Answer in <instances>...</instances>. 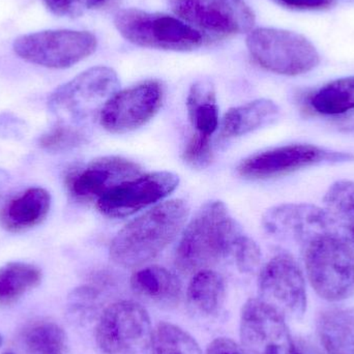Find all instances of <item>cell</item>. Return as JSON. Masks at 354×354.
<instances>
[{
	"instance_id": "f1b7e54d",
	"label": "cell",
	"mask_w": 354,
	"mask_h": 354,
	"mask_svg": "<svg viewBox=\"0 0 354 354\" xmlns=\"http://www.w3.org/2000/svg\"><path fill=\"white\" fill-rule=\"evenodd\" d=\"M181 159L189 167L195 169L208 167L214 160L212 137L194 132L185 143Z\"/></svg>"
},
{
	"instance_id": "74e56055",
	"label": "cell",
	"mask_w": 354,
	"mask_h": 354,
	"mask_svg": "<svg viewBox=\"0 0 354 354\" xmlns=\"http://www.w3.org/2000/svg\"><path fill=\"white\" fill-rule=\"evenodd\" d=\"M351 233H353V239H354V228H353V232H351Z\"/></svg>"
},
{
	"instance_id": "d4e9b609",
	"label": "cell",
	"mask_w": 354,
	"mask_h": 354,
	"mask_svg": "<svg viewBox=\"0 0 354 354\" xmlns=\"http://www.w3.org/2000/svg\"><path fill=\"white\" fill-rule=\"evenodd\" d=\"M308 105L324 115H340L354 110V76L338 79L316 91Z\"/></svg>"
},
{
	"instance_id": "e575fe53",
	"label": "cell",
	"mask_w": 354,
	"mask_h": 354,
	"mask_svg": "<svg viewBox=\"0 0 354 354\" xmlns=\"http://www.w3.org/2000/svg\"><path fill=\"white\" fill-rule=\"evenodd\" d=\"M287 354H324L315 345L305 339H295L291 340Z\"/></svg>"
},
{
	"instance_id": "5b68a950",
	"label": "cell",
	"mask_w": 354,
	"mask_h": 354,
	"mask_svg": "<svg viewBox=\"0 0 354 354\" xmlns=\"http://www.w3.org/2000/svg\"><path fill=\"white\" fill-rule=\"evenodd\" d=\"M252 57L262 68L276 74L297 76L319 64L313 44L304 35L276 28H258L247 39Z\"/></svg>"
},
{
	"instance_id": "30bf717a",
	"label": "cell",
	"mask_w": 354,
	"mask_h": 354,
	"mask_svg": "<svg viewBox=\"0 0 354 354\" xmlns=\"http://www.w3.org/2000/svg\"><path fill=\"white\" fill-rule=\"evenodd\" d=\"M260 299L284 318L299 319L307 309L303 272L295 258L279 254L262 268L259 276Z\"/></svg>"
},
{
	"instance_id": "7a4b0ae2",
	"label": "cell",
	"mask_w": 354,
	"mask_h": 354,
	"mask_svg": "<svg viewBox=\"0 0 354 354\" xmlns=\"http://www.w3.org/2000/svg\"><path fill=\"white\" fill-rule=\"evenodd\" d=\"M241 226L222 201H209L196 212L181 235L174 264L185 274H195L232 255Z\"/></svg>"
},
{
	"instance_id": "9a60e30c",
	"label": "cell",
	"mask_w": 354,
	"mask_h": 354,
	"mask_svg": "<svg viewBox=\"0 0 354 354\" xmlns=\"http://www.w3.org/2000/svg\"><path fill=\"white\" fill-rule=\"evenodd\" d=\"M142 174V168L122 157H102L74 168L66 176L71 195L81 202H95L124 181Z\"/></svg>"
},
{
	"instance_id": "9c48e42d",
	"label": "cell",
	"mask_w": 354,
	"mask_h": 354,
	"mask_svg": "<svg viewBox=\"0 0 354 354\" xmlns=\"http://www.w3.org/2000/svg\"><path fill=\"white\" fill-rule=\"evenodd\" d=\"M169 3L179 18L216 37L249 32L255 24L253 10L243 0H169Z\"/></svg>"
},
{
	"instance_id": "836d02e7",
	"label": "cell",
	"mask_w": 354,
	"mask_h": 354,
	"mask_svg": "<svg viewBox=\"0 0 354 354\" xmlns=\"http://www.w3.org/2000/svg\"><path fill=\"white\" fill-rule=\"evenodd\" d=\"M206 354H247L243 347L231 339L218 338L208 345Z\"/></svg>"
},
{
	"instance_id": "cb8c5ba5",
	"label": "cell",
	"mask_w": 354,
	"mask_h": 354,
	"mask_svg": "<svg viewBox=\"0 0 354 354\" xmlns=\"http://www.w3.org/2000/svg\"><path fill=\"white\" fill-rule=\"evenodd\" d=\"M41 270L25 262H10L0 268V306H12L39 286Z\"/></svg>"
},
{
	"instance_id": "7402d4cb",
	"label": "cell",
	"mask_w": 354,
	"mask_h": 354,
	"mask_svg": "<svg viewBox=\"0 0 354 354\" xmlns=\"http://www.w3.org/2000/svg\"><path fill=\"white\" fill-rule=\"evenodd\" d=\"M320 342L328 354H354V310L332 308L320 314Z\"/></svg>"
},
{
	"instance_id": "d6986e66",
	"label": "cell",
	"mask_w": 354,
	"mask_h": 354,
	"mask_svg": "<svg viewBox=\"0 0 354 354\" xmlns=\"http://www.w3.org/2000/svg\"><path fill=\"white\" fill-rule=\"evenodd\" d=\"M280 110L270 100L259 99L237 107L225 113L220 126L222 140L237 138L272 124L278 118Z\"/></svg>"
},
{
	"instance_id": "d590c367",
	"label": "cell",
	"mask_w": 354,
	"mask_h": 354,
	"mask_svg": "<svg viewBox=\"0 0 354 354\" xmlns=\"http://www.w3.org/2000/svg\"><path fill=\"white\" fill-rule=\"evenodd\" d=\"M1 354H16V353L12 349H8V351H4Z\"/></svg>"
},
{
	"instance_id": "ac0fdd59",
	"label": "cell",
	"mask_w": 354,
	"mask_h": 354,
	"mask_svg": "<svg viewBox=\"0 0 354 354\" xmlns=\"http://www.w3.org/2000/svg\"><path fill=\"white\" fill-rule=\"evenodd\" d=\"M51 207V196L43 187H30L6 204L0 212L2 227L21 232L41 224Z\"/></svg>"
},
{
	"instance_id": "8992f818",
	"label": "cell",
	"mask_w": 354,
	"mask_h": 354,
	"mask_svg": "<svg viewBox=\"0 0 354 354\" xmlns=\"http://www.w3.org/2000/svg\"><path fill=\"white\" fill-rule=\"evenodd\" d=\"M153 330L145 308L122 299L104 309L95 328V340L105 354H145L151 348Z\"/></svg>"
},
{
	"instance_id": "e0dca14e",
	"label": "cell",
	"mask_w": 354,
	"mask_h": 354,
	"mask_svg": "<svg viewBox=\"0 0 354 354\" xmlns=\"http://www.w3.org/2000/svg\"><path fill=\"white\" fill-rule=\"evenodd\" d=\"M131 288L139 299L162 309L176 308L183 295L179 279L162 266H147L135 272Z\"/></svg>"
},
{
	"instance_id": "52a82bcc",
	"label": "cell",
	"mask_w": 354,
	"mask_h": 354,
	"mask_svg": "<svg viewBox=\"0 0 354 354\" xmlns=\"http://www.w3.org/2000/svg\"><path fill=\"white\" fill-rule=\"evenodd\" d=\"M120 88L118 74L107 66H95L58 87L49 99L54 112L72 122H82L101 113Z\"/></svg>"
},
{
	"instance_id": "6da1fadb",
	"label": "cell",
	"mask_w": 354,
	"mask_h": 354,
	"mask_svg": "<svg viewBox=\"0 0 354 354\" xmlns=\"http://www.w3.org/2000/svg\"><path fill=\"white\" fill-rule=\"evenodd\" d=\"M189 214L185 200L158 204L116 234L110 245V258L122 268H138L149 263L176 239Z\"/></svg>"
},
{
	"instance_id": "3957f363",
	"label": "cell",
	"mask_w": 354,
	"mask_h": 354,
	"mask_svg": "<svg viewBox=\"0 0 354 354\" xmlns=\"http://www.w3.org/2000/svg\"><path fill=\"white\" fill-rule=\"evenodd\" d=\"M308 278L314 290L328 301L354 295V249L336 233L318 237L305 248Z\"/></svg>"
},
{
	"instance_id": "1f68e13d",
	"label": "cell",
	"mask_w": 354,
	"mask_h": 354,
	"mask_svg": "<svg viewBox=\"0 0 354 354\" xmlns=\"http://www.w3.org/2000/svg\"><path fill=\"white\" fill-rule=\"evenodd\" d=\"M53 14L60 17H78L88 10L99 8L105 0H43Z\"/></svg>"
},
{
	"instance_id": "4fadbf2b",
	"label": "cell",
	"mask_w": 354,
	"mask_h": 354,
	"mask_svg": "<svg viewBox=\"0 0 354 354\" xmlns=\"http://www.w3.org/2000/svg\"><path fill=\"white\" fill-rule=\"evenodd\" d=\"M179 178L172 172L141 174L124 181L100 198L97 207L109 218H127L169 196L178 187Z\"/></svg>"
},
{
	"instance_id": "d6a6232c",
	"label": "cell",
	"mask_w": 354,
	"mask_h": 354,
	"mask_svg": "<svg viewBox=\"0 0 354 354\" xmlns=\"http://www.w3.org/2000/svg\"><path fill=\"white\" fill-rule=\"evenodd\" d=\"M279 6L291 10H320L330 8L335 0H272Z\"/></svg>"
},
{
	"instance_id": "44dd1931",
	"label": "cell",
	"mask_w": 354,
	"mask_h": 354,
	"mask_svg": "<svg viewBox=\"0 0 354 354\" xmlns=\"http://www.w3.org/2000/svg\"><path fill=\"white\" fill-rule=\"evenodd\" d=\"M226 295L224 279L212 270H203L193 274L187 290L189 311L200 318L218 316Z\"/></svg>"
},
{
	"instance_id": "4316f807",
	"label": "cell",
	"mask_w": 354,
	"mask_h": 354,
	"mask_svg": "<svg viewBox=\"0 0 354 354\" xmlns=\"http://www.w3.org/2000/svg\"><path fill=\"white\" fill-rule=\"evenodd\" d=\"M153 354H202L195 339L176 324L161 322L153 330Z\"/></svg>"
},
{
	"instance_id": "ffe728a7",
	"label": "cell",
	"mask_w": 354,
	"mask_h": 354,
	"mask_svg": "<svg viewBox=\"0 0 354 354\" xmlns=\"http://www.w3.org/2000/svg\"><path fill=\"white\" fill-rule=\"evenodd\" d=\"M12 349L16 354H68V338L56 322L32 320L19 330Z\"/></svg>"
},
{
	"instance_id": "2e32d148",
	"label": "cell",
	"mask_w": 354,
	"mask_h": 354,
	"mask_svg": "<svg viewBox=\"0 0 354 354\" xmlns=\"http://www.w3.org/2000/svg\"><path fill=\"white\" fill-rule=\"evenodd\" d=\"M262 225L270 234L304 249L318 237L334 233L335 227L324 208L301 203L270 208L264 214Z\"/></svg>"
},
{
	"instance_id": "8d00e7d4",
	"label": "cell",
	"mask_w": 354,
	"mask_h": 354,
	"mask_svg": "<svg viewBox=\"0 0 354 354\" xmlns=\"http://www.w3.org/2000/svg\"><path fill=\"white\" fill-rule=\"evenodd\" d=\"M3 336H2L1 334H0V348H1L2 345H3Z\"/></svg>"
},
{
	"instance_id": "83f0119b",
	"label": "cell",
	"mask_w": 354,
	"mask_h": 354,
	"mask_svg": "<svg viewBox=\"0 0 354 354\" xmlns=\"http://www.w3.org/2000/svg\"><path fill=\"white\" fill-rule=\"evenodd\" d=\"M99 285H83L75 289L68 301V312L70 317L77 324L91 322L93 318L101 316L102 291Z\"/></svg>"
},
{
	"instance_id": "603a6c76",
	"label": "cell",
	"mask_w": 354,
	"mask_h": 354,
	"mask_svg": "<svg viewBox=\"0 0 354 354\" xmlns=\"http://www.w3.org/2000/svg\"><path fill=\"white\" fill-rule=\"evenodd\" d=\"M187 110L195 133L212 137L220 126V120L216 91L212 82L198 81L192 85L187 97Z\"/></svg>"
},
{
	"instance_id": "8fae6325",
	"label": "cell",
	"mask_w": 354,
	"mask_h": 354,
	"mask_svg": "<svg viewBox=\"0 0 354 354\" xmlns=\"http://www.w3.org/2000/svg\"><path fill=\"white\" fill-rule=\"evenodd\" d=\"M164 87L157 80L145 81L118 91L100 113V122L108 132L124 134L145 126L161 109Z\"/></svg>"
},
{
	"instance_id": "484cf974",
	"label": "cell",
	"mask_w": 354,
	"mask_h": 354,
	"mask_svg": "<svg viewBox=\"0 0 354 354\" xmlns=\"http://www.w3.org/2000/svg\"><path fill=\"white\" fill-rule=\"evenodd\" d=\"M326 214L334 226L354 228V183L340 180L335 183L324 196Z\"/></svg>"
},
{
	"instance_id": "5bb4252c",
	"label": "cell",
	"mask_w": 354,
	"mask_h": 354,
	"mask_svg": "<svg viewBox=\"0 0 354 354\" xmlns=\"http://www.w3.org/2000/svg\"><path fill=\"white\" fill-rule=\"evenodd\" d=\"M241 339L247 354H287L292 340L285 318L260 299L243 306Z\"/></svg>"
},
{
	"instance_id": "ba28073f",
	"label": "cell",
	"mask_w": 354,
	"mask_h": 354,
	"mask_svg": "<svg viewBox=\"0 0 354 354\" xmlns=\"http://www.w3.org/2000/svg\"><path fill=\"white\" fill-rule=\"evenodd\" d=\"M97 39L86 31L47 30L18 37L17 55L31 64L50 68H66L95 51Z\"/></svg>"
},
{
	"instance_id": "f546056e",
	"label": "cell",
	"mask_w": 354,
	"mask_h": 354,
	"mask_svg": "<svg viewBox=\"0 0 354 354\" xmlns=\"http://www.w3.org/2000/svg\"><path fill=\"white\" fill-rule=\"evenodd\" d=\"M86 141L85 135L74 127L58 124L41 138V145L48 151H59L75 149Z\"/></svg>"
},
{
	"instance_id": "4dcf8cb0",
	"label": "cell",
	"mask_w": 354,
	"mask_h": 354,
	"mask_svg": "<svg viewBox=\"0 0 354 354\" xmlns=\"http://www.w3.org/2000/svg\"><path fill=\"white\" fill-rule=\"evenodd\" d=\"M232 256L241 272L253 274L259 268L261 250L253 239L243 233L235 243Z\"/></svg>"
},
{
	"instance_id": "277c9868",
	"label": "cell",
	"mask_w": 354,
	"mask_h": 354,
	"mask_svg": "<svg viewBox=\"0 0 354 354\" xmlns=\"http://www.w3.org/2000/svg\"><path fill=\"white\" fill-rule=\"evenodd\" d=\"M120 35L135 45L167 51H192L202 46L203 35L179 19L128 8L115 16Z\"/></svg>"
},
{
	"instance_id": "7c38bea8",
	"label": "cell",
	"mask_w": 354,
	"mask_h": 354,
	"mask_svg": "<svg viewBox=\"0 0 354 354\" xmlns=\"http://www.w3.org/2000/svg\"><path fill=\"white\" fill-rule=\"evenodd\" d=\"M353 159L348 153L330 151L310 145H290L268 149L243 160L237 166L245 179H268L322 163H337Z\"/></svg>"
}]
</instances>
